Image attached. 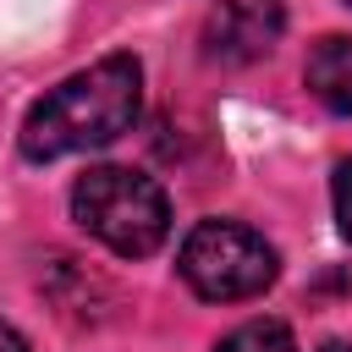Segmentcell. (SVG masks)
<instances>
[{"instance_id":"1","label":"cell","mask_w":352,"mask_h":352,"mask_svg":"<svg viewBox=\"0 0 352 352\" xmlns=\"http://www.w3.org/2000/svg\"><path fill=\"white\" fill-rule=\"evenodd\" d=\"M143 104V66L132 55H110L60 88H50L28 121H22V154L28 160H60L77 148H104L121 132H132Z\"/></svg>"},{"instance_id":"2","label":"cell","mask_w":352,"mask_h":352,"mask_svg":"<svg viewBox=\"0 0 352 352\" xmlns=\"http://www.w3.org/2000/svg\"><path fill=\"white\" fill-rule=\"evenodd\" d=\"M72 214L88 236H99L121 258H148L170 231V204L160 182L126 165H94L72 187Z\"/></svg>"},{"instance_id":"3","label":"cell","mask_w":352,"mask_h":352,"mask_svg":"<svg viewBox=\"0 0 352 352\" xmlns=\"http://www.w3.org/2000/svg\"><path fill=\"white\" fill-rule=\"evenodd\" d=\"M182 280L209 302H242L275 280V248L236 220H204L182 242Z\"/></svg>"},{"instance_id":"4","label":"cell","mask_w":352,"mask_h":352,"mask_svg":"<svg viewBox=\"0 0 352 352\" xmlns=\"http://www.w3.org/2000/svg\"><path fill=\"white\" fill-rule=\"evenodd\" d=\"M280 28H286L280 0H220L209 11V22H204V50H209V60L248 66V60L275 50Z\"/></svg>"},{"instance_id":"5","label":"cell","mask_w":352,"mask_h":352,"mask_svg":"<svg viewBox=\"0 0 352 352\" xmlns=\"http://www.w3.org/2000/svg\"><path fill=\"white\" fill-rule=\"evenodd\" d=\"M308 88L324 110L336 116H352V38L330 33L308 50Z\"/></svg>"},{"instance_id":"6","label":"cell","mask_w":352,"mask_h":352,"mask_svg":"<svg viewBox=\"0 0 352 352\" xmlns=\"http://www.w3.org/2000/svg\"><path fill=\"white\" fill-rule=\"evenodd\" d=\"M214 352H297V341H292L286 324H275V319H253V324L231 330Z\"/></svg>"},{"instance_id":"7","label":"cell","mask_w":352,"mask_h":352,"mask_svg":"<svg viewBox=\"0 0 352 352\" xmlns=\"http://www.w3.org/2000/svg\"><path fill=\"white\" fill-rule=\"evenodd\" d=\"M336 220H341V231L352 242V160L336 170Z\"/></svg>"},{"instance_id":"8","label":"cell","mask_w":352,"mask_h":352,"mask_svg":"<svg viewBox=\"0 0 352 352\" xmlns=\"http://www.w3.org/2000/svg\"><path fill=\"white\" fill-rule=\"evenodd\" d=\"M0 352H28V341H22L11 324H0Z\"/></svg>"},{"instance_id":"9","label":"cell","mask_w":352,"mask_h":352,"mask_svg":"<svg viewBox=\"0 0 352 352\" xmlns=\"http://www.w3.org/2000/svg\"><path fill=\"white\" fill-rule=\"evenodd\" d=\"M319 352H352V346H341V341H330V346H319Z\"/></svg>"},{"instance_id":"10","label":"cell","mask_w":352,"mask_h":352,"mask_svg":"<svg viewBox=\"0 0 352 352\" xmlns=\"http://www.w3.org/2000/svg\"><path fill=\"white\" fill-rule=\"evenodd\" d=\"M346 6H352V0H346Z\"/></svg>"}]
</instances>
